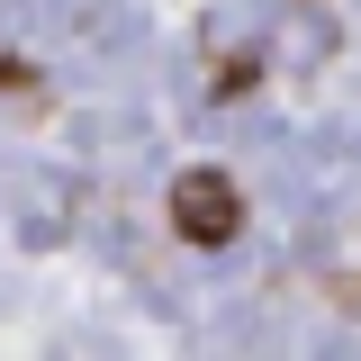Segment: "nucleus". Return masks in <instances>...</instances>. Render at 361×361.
Instances as JSON below:
<instances>
[{
	"mask_svg": "<svg viewBox=\"0 0 361 361\" xmlns=\"http://www.w3.org/2000/svg\"><path fill=\"white\" fill-rule=\"evenodd\" d=\"M235 217H244V199H235V180H226V172H180V180H172V226L190 235V244H226Z\"/></svg>",
	"mask_w": 361,
	"mask_h": 361,
	"instance_id": "nucleus-1",
	"label": "nucleus"
}]
</instances>
